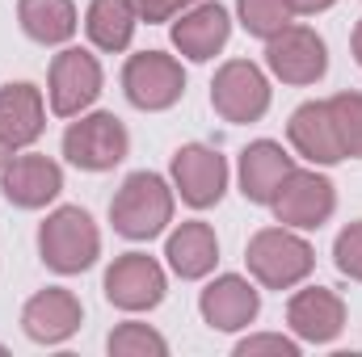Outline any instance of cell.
Instances as JSON below:
<instances>
[{"mask_svg":"<svg viewBox=\"0 0 362 357\" xmlns=\"http://www.w3.org/2000/svg\"><path fill=\"white\" fill-rule=\"evenodd\" d=\"M110 223L127 240H156L173 223V189L156 173H131L110 202Z\"/></svg>","mask_w":362,"mask_h":357,"instance_id":"obj_1","label":"cell"},{"mask_svg":"<svg viewBox=\"0 0 362 357\" xmlns=\"http://www.w3.org/2000/svg\"><path fill=\"white\" fill-rule=\"evenodd\" d=\"M38 257L55 273H85L101 257V231L81 206H59L38 227Z\"/></svg>","mask_w":362,"mask_h":357,"instance_id":"obj_2","label":"cell"},{"mask_svg":"<svg viewBox=\"0 0 362 357\" xmlns=\"http://www.w3.org/2000/svg\"><path fill=\"white\" fill-rule=\"evenodd\" d=\"M249 273L266 286V290H291L299 286L312 265H316V253L303 236L286 231V227H262L253 240H249Z\"/></svg>","mask_w":362,"mask_h":357,"instance_id":"obj_3","label":"cell"},{"mask_svg":"<svg viewBox=\"0 0 362 357\" xmlns=\"http://www.w3.org/2000/svg\"><path fill=\"white\" fill-rule=\"evenodd\" d=\"M131 152V135L122 126V118L114 114H81V122H72L64 131V156L85 169V173H110L114 164H122Z\"/></svg>","mask_w":362,"mask_h":357,"instance_id":"obj_4","label":"cell"},{"mask_svg":"<svg viewBox=\"0 0 362 357\" xmlns=\"http://www.w3.org/2000/svg\"><path fill=\"white\" fill-rule=\"evenodd\" d=\"M122 92H127V101H131L135 109L156 114V109H169V105L181 101V92H185V72H181L177 59L165 55V51H139V55H131L127 68H122Z\"/></svg>","mask_w":362,"mask_h":357,"instance_id":"obj_5","label":"cell"},{"mask_svg":"<svg viewBox=\"0 0 362 357\" xmlns=\"http://www.w3.org/2000/svg\"><path fill=\"white\" fill-rule=\"evenodd\" d=\"M211 105L223 122H257L270 109V80L257 63L232 59L211 80Z\"/></svg>","mask_w":362,"mask_h":357,"instance_id":"obj_6","label":"cell"},{"mask_svg":"<svg viewBox=\"0 0 362 357\" xmlns=\"http://www.w3.org/2000/svg\"><path fill=\"white\" fill-rule=\"evenodd\" d=\"M266 63L282 85H316L329 72V51L316 30L282 25L274 38H266Z\"/></svg>","mask_w":362,"mask_h":357,"instance_id":"obj_7","label":"cell"},{"mask_svg":"<svg viewBox=\"0 0 362 357\" xmlns=\"http://www.w3.org/2000/svg\"><path fill=\"white\" fill-rule=\"evenodd\" d=\"M274 214L282 227H299V231H316L320 223L333 219L337 210V189L333 181L320 177V173H303L295 169L291 177L282 181V189L274 193Z\"/></svg>","mask_w":362,"mask_h":357,"instance_id":"obj_8","label":"cell"},{"mask_svg":"<svg viewBox=\"0 0 362 357\" xmlns=\"http://www.w3.org/2000/svg\"><path fill=\"white\" fill-rule=\"evenodd\" d=\"M165 290H169L165 269L148 253H122L105 269V298L118 311H152L165 298Z\"/></svg>","mask_w":362,"mask_h":357,"instance_id":"obj_9","label":"cell"},{"mask_svg":"<svg viewBox=\"0 0 362 357\" xmlns=\"http://www.w3.org/2000/svg\"><path fill=\"white\" fill-rule=\"evenodd\" d=\"M51 109L59 118H81L101 92V63L89 51L68 47L51 59Z\"/></svg>","mask_w":362,"mask_h":357,"instance_id":"obj_10","label":"cell"},{"mask_svg":"<svg viewBox=\"0 0 362 357\" xmlns=\"http://www.w3.org/2000/svg\"><path fill=\"white\" fill-rule=\"evenodd\" d=\"M81 320H85V307L64 286H47L21 307V332L34 345H64L68 337H76Z\"/></svg>","mask_w":362,"mask_h":357,"instance_id":"obj_11","label":"cell"},{"mask_svg":"<svg viewBox=\"0 0 362 357\" xmlns=\"http://www.w3.org/2000/svg\"><path fill=\"white\" fill-rule=\"evenodd\" d=\"M173 185H177L181 202H189L194 210H206L228 189V160L215 147L189 143L173 156Z\"/></svg>","mask_w":362,"mask_h":357,"instance_id":"obj_12","label":"cell"},{"mask_svg":"<svg viewBox=\"0 0 362 357\" xmlns=\"http://www.w3.org/2000/svg\"><path fill=\"white\" fill-rule=\"evenodd\" d=\"M198 311H202V320H206L215 332H240V328H249V324L257 320L262 294L253 290L249 277L223 273V277H215V282L198 294Z\"/></svg>","mask_w":362,"mask_h":357,"instance_id":"obj_13","label":"cell"},{"mask_svg":"<svg viewBox=\"0 0 362 357\" xmlns=\"http://www.w3.org/2000/svg\"><path fill=\"white\" fill-rule=\"evenodd\" d=\"M286 324L299 341L308 345H329L346 328V303L329 286H308L286 303Z\"/></svg>","mask_w":362,"mask_h":357,"instance_id":"obj_14","label":"cell"},{"mask_svg":"<svg viewBox=\"0 0 362 357\" xmlns=\"http://www.w3.org/2000/svg\"><path fill=\"white\" fill-rule=\"evenodd\" d=\"M0 189L13 206L21 210H42L47 202L59 198L64 189V169L47 156H17L0 169Z\"/></svg>","mask_w":362,"mask_h":357,"instance_id":"obj_15","label":"cell"},{"mask_svg":"<svg viewBox=\"0 0 362 357\" xmlns=\"http://www.w3.org/2000/svg\"><path fill=\"white\" fill-rule=\"evenodd\" d=\"M286 135H291V147L303 160H312V164H337V160H346V147L337 139V122L329 114V101H303L291 114Z\"/></svg>","mask_w":362,"mask_h":357,"instance_id":"obj_16","label":"cell"},{"mask_svg":"<svg viewBox=\"0 0 362 357\" xmlns=\"http://www.w3.org/2000/svg\"><path fill=\"white\" fill-rule=\"evenodd\" d=\"M228 34H232V17L223 4H194L181 13V21H173V47L194 63L215 59L223 51Z\"/></svg>","mask_w":362,"mask_h":357,"instance_id":"obj_17","label":"cell"},{"mask_svg":"<svg viewBox=\"0 0 362 357\" xmlns=\"http://www.w3.org/2000/svg\"><path fill=\"white\" fill-rule=\"evenodd\" d=\"M291 173H295V156H286V147L274 139H257L240 152V193L257 206H270Z\"/></svg>","mask_w":362,"mask_h":357,"instance_id":"obj_18","label":"cell"},{"mask_svg":"<svg viewBox=\"0 0 362 357\" xmlns=\"http://www.w3.org/2000/svg\"><path fill=\"white\" fill-rule=\"evenodd\" d=\"M47 126V109H42V92L25 80L17 85H4L0 89V139L17 152V147H30Z\"/></svg>","mask_w":362,"mask_h":357,"instance_id":"obj_19","label":"cell"},{"mask_svg":"<svg viewBox=\"0 0 362 357\" xmlns=\"http://www.w3.org/2000/svg\"><path fill=\"white\" fill-rule=\"evenodd\" d=\"M165 257H169L173 273L185 277V282L206 277L215 269V261H219V240H215L211 223H202V219L181 223L177 231L169 236V244H165Z\"/></svg>","mask_w":362,"mask_h":357,"instance_id":"obj_20","label":"cell"},{"mask_svg":"<svg viewBox=\"0 0 362 357\" xmlns=\"http://www.w3.org/2000/svg\"><path fill=\"white\" fill-rule=\"evenodd\" d=\"M17 21L34 42L59 47L76 34V4L72 0H17Z\"/></svg>","mask_w":362,"mask_h":357,"instance_id":"obj_21","label":"cell"},{"mask_svg":"<svg viewBox=\"0 0 362 357\" xmlns=\"http://www.w3.org/2000/svg\"><path fill=\"white\" fill-rule=\"evenodd\" d=\"M135 25H139V13L131 0H93L89 13H85V30H89L93 47H101L110 55L131 47Z\"/></svg>","mask_w":362,"mask_h":357,"instance_id":"obj_22","label":"cell"},{"mask_svg":"<svg viewBox=\"0 0 362 357\" xmlns=\"http://www.w3.org/2000/svg\"><path fill=\"white\" fill-rule=\"evenodd\" d=\"M110 357H165L169 353V341L148 328V324H118L105 341Z\"/></svg>","mask_w":362,"mask_h":357,"instance_id":"obj_23","label":"cell"},{"mask_svg":"<svg viewBox=\"0 0 362 357\" xmlns=\"http://www.w3.org/2000/svg\"><path fill=\"white\" fill-rule=\"evenodd\" d=\"M240 25L253 38H274L282 25H291V4L286 0H236Z\"/></svg>","mask_w":362,"mask_h":357,"instance_id":"obj_24","label":"cell"},{"mask_svg":"<svg viewBox=\"0 0 362 357\" xmlns=\"http://www.w3.org/2000/svg\"><path fill=\"white\" fill-rule=\"evenodd\" d=\"M329 114L337 122V139H341L346 156L362 160V92H337V97H329Z\"/></svg>","mask_w":362,"mask_h":357,"instance_id":"obj_25","label":"cell"},{"mask_svg":"<svg viewBox=\"0 0 362 357\" xmlns=\"http://www.w3.org/2000/svg\"><path fill=\"white\" fill-rule=\"evenodd\" d=\"M333 265L341 269L346 277L362 282V219L350 223V227L333 240Z\"/></svg>","mask_w":362,"mask_h":357,"instance_id":"obj_26","label":"cell"},{"mask_svg":"<svg viewBox=\"0 0 362 357\" xmlns=\"http://www.w3.org/2000/svg\"><path fill=\"white\" fill-rule=\"evenodd\" d=\"M262 353H274V357H299V345L291 337H278V332H266V337H249L236 345V357H262Z\"/></svg>","mask_w":362,"mask_h":357,"instance_id":"obj_27","label":"cell"},{"mask_svg":"<svg viewBox=\"0 0 362 357\" xmlns=\"http://www.w3.org/2000/svg\"><path fill=\"white\" fill-rule=\"evenodd\" d=\"M131 4H135L139 21L156 25V21H173L177 13H185V8H194L198 0H131Z\"/></svg>","mask_w":362,"mask_h":357,"instance_id":"obj_28","label":"cell"},{"mask_svg":"<svg viewBox=\"0 0 362 357\" xmlns=\"http://www.w3.org/2000/svg\"><path fill=\"white\" fill-rule=\"evenodd\" d=\"M286 4H291V13H320V8H329L337 0H286Z\"/></svg>","mask_w":362,"mask_h":357,"instance_id":"obj_29","label":"cell"},{"mask_svg":"<svg viewBox=\"0 0 362 357\" xmlns=\"http://www.w3.org/2000/svg\"><path fill=\"white\" fill-rule=\"evenodd\" d=\"M350 42H354V59H358V68H362V17H358V25H354V38Z\"/></svg>","mask_w":362,"mask_h":357,"instance_id":"obj_30","label":"cell"},{"mask_svg":"<svg viewBox=\"0 0 362 357\" xmlns=\"http://www.w3.org/2000/svg\"><path fill=\"white\" fill-rule=\"evenodd\" d=\"M8 160H13V147H8V143H4V139H0V169H4V164H8Z\"/></svg>","mask_w":362,"mask_h":357,"instance_id":"obj_31","label":"cell"},{"mask_svg":"<svg viewBox=\"0 0 362 357\" xmlns=\"http://www.w3.org/2000/svg\"><path fill=\"white\" fill-rule=\"evenodd\" d=\"M0 353H4V345H0Z\"/></svg>","mask_w":362,"mask_h":357,"instance_id":"obj_32","label":"cell"}]
</instances>
